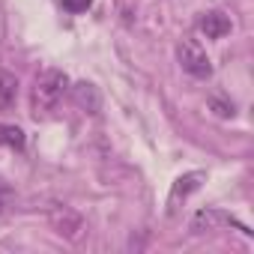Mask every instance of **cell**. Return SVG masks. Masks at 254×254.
Instances as JSON below:
<instances>
[{
	"label": "cell",
	"mask_w": 254,
	"mask_h": 254,
	"mask_svg": "<svg viewBox=\"0 0 254 254\" xmlns=\"http://www.w3.org/2000/svg\"><path fill=\"white\" fill-rule=\"evenodd\" d=\"M6 197H9V189H6V183H3V180H0V209H3Z\"/></svg>",
	"instance_id": "obj_11"
},
{
	"label": "cell",
	"mask_w": 254,
	"mask_h": 254,
	"mask_svg": "<svg viewBox=\"0 0 254 254\" xmlns=\"http://www.w3.org/2000/svg\"><path fill=\"white\" fill-rule=\"evenodd\" d=\"M177 57H180V66L191 75V78H209L212 75V63L206 57V51L194 42V39H183L177 45Z\"/></svg>",
	"instance_id": "obj_2"
},
{
	"label": "cell",
	"mask_w": 254,
	"mask_h": 254,
	"mask_svg": "<svg viewBox=\"0 0 254 254\" xmlns=\"http://www.w3.org/2000/svg\"><path fill=\"white\" fill-rule=\"evenodd\" d=\"M221 224H230V218L218 209H200L194 218H191V230L194 233H206V230H218Z\"/></svg>",
	"instance_id": "obj_6"
},
{
	"label": "cell",
	"mask_w": 254,
	"mask_h": 254,
	"mask_svg": "<svg viewBox=\"0 0 254 254\" xmlns=\"http://www.w3.org/2000/svg\"><path fill=\"white\" fill-rule=\"evenodd\" d=\"M51 224H54L57 233L66 236V239H78V236H81V215H75V212L66 209V206L51 209Z\"/></svg>",
	"instance_id": "obj_3"
},
{
	"label": "cell",
	"mask_w": 254,
	"mask_h": 254,
	"mask_svg": "<svg viewBox=\"0 0 254 254\" xmlns=\"http://www.w3.org/2000/svg\"><path fill=\"white\" fill-rule=\"evenodd\" d=\"M27 138H24V129L21 126H12V123H0V147H9V150H24Z\"/></svg>",
	"instance_id": "obj_7"
},
{
	"label": "cell",
	"mask_w": 254,
	"mask_h": 254,
	"mask_svg": "<svg viewBox=\"0 0 254 254\" xmlns=\"http://www.w3.org/2000/svg\"><path fill=\"white\" fill-rule=\"evenodd\" d=\"M197 27H200V33L206 39H221V36L230 33V18L221 15V12H203L200 21H197Z\"/></svg>",
	"instance_id": "obj_4"
},
{
	"label": "cell",
	"mask_w": 254,
	"mask_h": 254,
	"mask_svg": "<svg viewBox=\"0 0 254 254\" xmlns=\"http://www.w3.org/2000/svg\"><path fill=\"white\" fill-rule=\"evenodd\" d=\"M203 180H206V174H203V171H191V174H183V177L174 183V189H171V206H177V203H180V197L186 200L191 191H197Z\"/></svg>",
	"instance_id": "obj_5"
},
{
	"label": "cell",
	"mask_w": 254,
	"mask_h": 254,
	"mask_svg": "<svg viewBox=\"0 0 254 254\" xmlns=\"http://www.w3.org/2000/svg\"><path fill=\"white\" fill-rule=\"evenodd\" d=\"M66 87H69L66 72H60V69H45V72L36 78V87H33V96H30L33 117H48V114L60 105Z\"/></svg>",
	"instance_id": "obj_1"
},
{
	"label": "cell",
	"mask_w": 254,
	"mask_h": 254,
	"mask_svg": "<svg viewBox=\"0 0 254 254\" xmlns=\"http://www.w3.org/2000/svg\"><path fill=\"white\" fill-rule=\"evenodd\" d=\"M90 3H93V0H63V9L78 15V12H87V9H90Z\"/></svg>",
	"instance_id": "obj_10"
},
{
	"label": "cell",
	"mask_w": 254,
	"mask_h": 254,
	"mask_svg": "<svg viewBox=\"0 0 254 254\" xmlns=\"http://www.w3.org/2000/svg\"><path fill=\"white\" fill-rule=\"evenodd\" d=\"M75 102H78L81 108H87L90 114H96L99 105H102V99H99V93H96L93 84H78V87H75Z\"/></svg>",
	"instance_id": "obj_9"
},
{
	"label": "cell",
	"mask_w": 254,
	"mask_h": 254,
	"mask_svg": "<svg viewBox=\"0 0 254 254\" xmlns=\"http://www.w3.org/2000/svg\"><path fill=\"white\" fill-rule=\"evenodd\" d=\"M15 96H18V78L0 69V111H6L15 105Z\"/></svg>",
	"instance_id": "obj_8"
}]
</instances>
